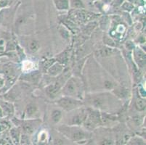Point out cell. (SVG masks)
Masks as SVG:
<instances>
[{
	"label": "cell",
	"instance_id": "cell-15",
	"mask_svg": "<svg viewBox=\"0 0 146 145\" xmlns=\"http://www.w3.org/2000/svg\"><path fill=\"white\" fill-rule=\"evenodd\" d=\"M54 145H63V142L60 139H57V140L55 141Z\"/></svg>",
	"mask_w": 146,
	"mask_h": 145
},
{
	"label": "cell",
	"instance_id": "cell-17",
	"mask_svg": "<svg viewBox=\"0 0 146 145\" xmlns=\"http://www.w3.org/2000/svg\"><path fill=\"white\" fill-rule=\"evenodd\" d=\"M26 137H27V136H23V137H22V143L26 144V143H28V142H29V139H28V138H27V139H26Z\"/></svg>",
	"mask_w": 146,
	"mask_h": 145
},
{
	"label": "cell",
	"instance_id": "cell-4",
	"mask_svg": "<svg viewBox=\"0 0 146 145\" xmlns=\"http://www.w3.org/2000/svg\"><path fill=\"white\" fill-rule=\"evenodd\" d=\"M63 70V68L59 64H55L52 68H50L49 70V73L51 75H56L60 73Z\"/></svg>",
	"mask_w": 146,
	"mask_h": 145
},
{
	"label": "cell",
	"instance_id": "cell-3",
	"mask_svg": "<svg viewBox=\"0 0 146 145\" xmlns=\"http://www.w3.org/2000/svg\"><path fill=\"white\" fill-rule=\"evenodd\" d=\"M60 85L57 83L49 86L46 89V91H47V94L50 96V97L53 98L57 95V94H58L60 90Z\"/></svg>",
	"mask_w": 146,
	"mask_h": 145
},
{
	"label": "cell",
	"instance_id": "cell-8",
	"mask_svg": "<svg viewBox=\"0 0 146 145\" xmlns=\"http://www.w3.org/2000/svg\"><path fill=\"white\" fill-rule=\"evenodd\" d=\"M36 107L34 105H33V104H30V105H29L27 107V113L29 114V115H33L34 113H35L36 112Z\"/></svg>",
	"mask_w": 146,
	"mask_h": 145
},
{
	"label": "cell",
	"instance_id": "cell-9",
	"mask_svg": "<svg viewBox=\"0 0 146 145\" xmlns=\"http://www.w3.org/2000/svg\"><path fill=\"white\" fill-rule=\"evenodd\" d=\"M11 136L15 143L18 144V139H19V132L15 129H13L11 131Z\"/></svg>",
	"mask_w": 146,
	"mask_h": 145
},
{
	"label": "cell",
	"instance_id": "cell-10",
	"mask_svg": "<svg viewBox=\"0 0 146 145\" xmlns=\"http://www.w3.org/2000/svg\"><path fill=\"white\" fill-rule=\"evenodd\" d=\"M136 107L138 110H143L145 107V102L143 99H138L137 102H136Z\"/></svg>",
	"mask_w": 146,
	"mask_h": 145
},
{
	"label": "cell",
	"instance_id": "cell-19",
	"mask_svg": "<svg viewBox=\"0 0 146 145\" xmlns=\"http://www.w3.org/2000/svg\"><path fill=\"white\" fill-rule=\"evenodd\" d=\"M1 42L2 43V42H3V41H2V40H0V43H1ZM2 44H0V46H2Z\"/></svg>",
	"mask_w": 146,
	"mask_h": 145
},
{
	"label": "cell",
	"instance_id": "cell-16",
	"mask_svg": "<svg viewBox=\"0 0 146 145\" xmlns=\"http://www.w3.org/2000/svg\"><path fill=\"white\" fill-rule=\"evenodd\" d=\"M0 145H11L9 142L6 140H2L0 142Z\"/></svg>",
	"mask_w": 146,
	"mask_h": 145
},
{
	"label": "cell",
	"instance_id": "cell-7",
	"mask_svg": "<svg viewBox=\"0 0 146 145\" xmlns=\"http://www.w3.org/2000/svg\"><path fill=\"white\" fill-rule=\"evenodd\" d=\"M29 47H30V50L31 52H36L39 48V42H36V41H32V42H31Z\"/></svg>",
	"mask_w": 146,
	"mask_h": 145
},
{
	"label": "cell",
	"instance_id": "cell-6",
	"mask_svg": "<svg viewBox=\"0 0 146 145\" xmlns=\"http://www.w3.org/2000/svg\"><path fill=\"white\" fill-rule=\"evenodd\" d=\"M85 137H86V134L82 131H78L72 134L73 139H74V140H76V141L81 140V139H84Z\"/></svg>",
	"mask_w": 146,
	"mask_h": 145
},
{
	"label": "cell",
	"instance_id": "cell-1",
	"mask_svg": "<svg viewBox=\"0 0 146 145\" xmlns=\"http://www.w3.org/2000/svg\"><path fill=\"white\" fill-rule=\"evenodd\" d=\"M63 92L68 96H78L81 92V83L76 78H71L65 86Z\"/></svg>",
	"mask_w": 146,
	"mask_h": 145
},
{
	"label": "cell",
	"instance_id": "cell-18",
	"mask_svg": "<svg viewBox=\"0 0 146 145\" xmlns=\"http://www.w3.org/2000/svg\"><path fill=\"white\" fill-rule=\"evenodd\" d=\"M4 85V80L0 78V88Z\"/></svg>",
	"mask_w": 146,
	"mask_h": 145
},
{
	"label": "cell",
	"instance_id": "cell-14",
	"mask_svg": "<svg viewBox=\"0 0 146 145\" xmlns=\"http://www.w3.org/2000/svg\"><path fill=\"white\" fill-rule=\"evenodd\" d=\"M100 145H113V142L111 140H104L101 142Z\"/></svg>",
	"mask_w": 146,
	"mask_h": 145
},
{
	"label": "cell",
	"instance_id": "cell-12",
	"mask_svg": "<svg viewBox=\"0 0 146 145\" xmlns=\"http://www.w3.org/2000/svg\"><path fill=\"white\" fill-rule=\"evenodd\" d=\"M23 128H24L25 132H26L27 134H32L33 131H34V128L31 125L29 124H26L24 126H23Z\"/></svg>",
	"mask_w": 146,
	"mask_h": 145
},
{
	"label": "cell",
	"instance_id": "cell-5",
	"mask_svg": "<svg viewBox=\"0 0 146 145\" xmlns=\"http://www.w3.org/2000/svg\"><path fill=\"white\" fill-rule=\"evenodd\" d=\"M62 118V113L60 110H54L52 113V120L55 123H58Z\"/></svg>",
	"mask_w": 146,
	"mask_h": 145
},
{
	"label": "cell",
	"instance_id": "cell-11",
	"mask_svg": "<svg viewBox=\"0 0 146 145\" xmlns=\"http://www.w3.org/2000/svg\"><path fill=\"white\" fill-rule=\"evenodd\" d=\"M84 118V115L83 114L82 115H78L76 116H75L73 119V123H82V121Z\"/></svg>",
	"mask_w": 146,
	"mask_h": 145
},
{
	"label": "cell",
	"instance_id": "cell-13",
	"mask_svg": "<svg viewBox=\"0 0 146 145\" xmlns=\"http://www.w3.org/2000/svg\"><path fill=\"white\" fill-rule=\"evenodd\" d=\"M111 52H113V50L111 49H105V50H102L100 51L101 53V55H108L109 54H111Z\"/></svg>",
	"mask_w": 146,
	"mask_h": 145
},
{
	"label": "cell",
	"instance_id": "cell-2",
	"mask_svg": "<svg viewBox=\"0 0 146 145\" xmlns=\"http://www.w3.org/2000/svg\"><path fill=\"white\" fill-rule=\"evenodd\" d=\"M60 106L66 110H71L82 105V102L71 98H63L58 102Z\"/></svg>",
	"mask_w": 146,
	"mask_h": 145
}]
</instances>
